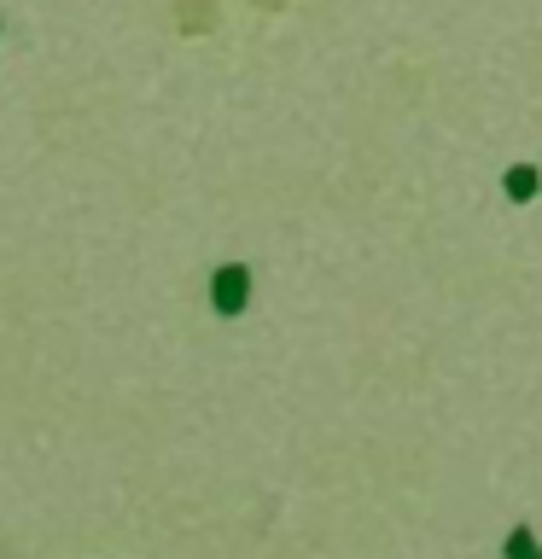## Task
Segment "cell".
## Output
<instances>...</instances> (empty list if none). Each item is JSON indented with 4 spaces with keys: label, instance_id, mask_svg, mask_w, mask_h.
Returning <instances> with one entry per match:
<instances>
[{
    "label": "cell",
    "instance_id": "cell-1",
    "mask_svg": "<svg viewBox=\"0 0 542 559\" xmlns=\"http://www.w3.org/2000/svg\"><path fill=\"white\" fill-rule=\"evenodd\" d=\"M245 297H251V274H245V268H222V274H216V309L234 315Z\"/></svg>",
    "mask_w": 542,
    "mask_h": 559
},
{
    "label": "cell",
    "instance_id": "cell-2",
    "mask_svg": "<svg viewBox=\"0 0 542 559\" xmlns=\"http://www.w3.org/2000/svg\"><path fill=\"white\" fill-rule=\"evenodd\" d=\"M537 193V169H513V198H531Z\"/></svg>",
    "mask_w": 542,
    "mask_h": 559
}]
</instances>
